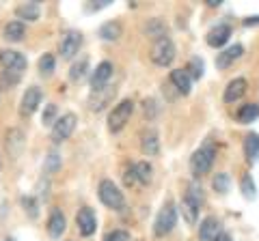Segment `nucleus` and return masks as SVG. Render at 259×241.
Masks as SVG:
<instances>
[{"mask_svg": "<svg viewBox=\"0 0 259 241\" xmlns=\"http://www.w3.org/2000/svg\"><path fill=\"white\" fill-rule=\"evenodd\" d=\"M214 159H216V147L212 142H205L203 147H199L190 157V168H192L194 176L207 174L214 166Z\"/></svg>", "mask_w": 259, "mask_h": 241, "instance_id": "1", "label": "nucleus"}, {"mask_svg": "<svg viewBox=\"0 0 259 241\" xmlns=\"http://www.w3.org/2000/svg\"><path fill=\"white\" fill-rule=\"evenodd\" d=\"M97 196H100V200H102V203L106 205L108 209H115V211H121V209L125 207L123 192H121L110 179L100 181V186H97Z\"/></svg>", "mask_w": 259, "mask_h": 241, "instance_id": "2", "label": "nucleus"}, {"mask_svg": "<svg viewBox=\"0 0 259 241\" xmlns=\"http://www.w3.org/2000/svg\"><path fill=\"white\" fill-rule=\"evenodd\" d=\"M132 112H134V101L132 99H123V101H119L115 108H112V112L108 114V130L112 134H117L121 132L123 127L127 125V120L130 116H132Z\"/></svg>", "mask_w": 259, "mask_h": 241, "instance_id": "3", "label": "nucleus"}, {"mask_svg": "<svg viewBox=\"0 0 259 241\" xmlns=\"http://www.w3.org/2000/svg\"><path fill=\"white\" fill-rule=\"evenodd\" d=\"M149 56H151L153 65H158V67L171 65L173 58H175V43L168 37H162V39H158V41L153 43Z\"/></svg>", "mask_w": 259, "mask_h": 241, "instance_id": "4", "label": "nucleus"}, {"mask_svg": "<svg viewBox=\"0 0 259 241\" xmlns=\"http://www.w3.org/2000/svg\"><path fill=\"white\" fill-rule=\"evenodd\" d=\"M177 224V209L173 203H166L164 207L160 209L158 218H156V224H153V232H156V237H164L168 235Z\"/></svg>", "mask_w": 259, "mask_h": 241, "instance_id": "5", "label": "nucleus"}, {"mask_svg": "<svg viewBox=\"0 0 259 241\" xmlns=\"http://www.w3.org/2000/svg\"><path fill=\"white\" fill-rule=\"evenodd\" d=\"M78 125V116L74 114V112H67V114H63L56 118V123L52 125V142L54 144H61L69 138L71 134H74Z\"/></svg>", "mask_w": 259, "mask_h": 241, "instance_id": "6", "label": "nucleus"}, {"mask_svg": "<svg viewBox=\"0 0 259 241\" xmlns=\"http://www.w3.org/2000/svg\"><path fill=\"white\" fill-rule=\"evenodd\" d=\"M0 65H3L7 71H11V74L20 76L24 69H26V58H24V54L15 52V50H0Z\"/></svg>", "mask_w": 259, "mask_h": 241, "instance_id": "7", "label": "nucleus"}, {"mask_svg": "<svg viewBox=\"0 0 259 241\" xmlns=\"http://www.w3.org/2000/svg\"><path fill=\"white\" fill-rule=\"evenodd\" d=\"M80 45H82V35L78 30H67L63 37H61V43H59V50L63 58H74L78 54Z\"/></svg>", "mask_w": 259, "mask_h": 241, "instance_id": "8", "label": "nucleus"}, {"mask_svg": "<svg viewBox=\"0 0 259 241\" xmlns=\"http://www.w3.org/2000/svg\"><path fill=\"white\" fill-rule=\"evenodd\" d=\"M76 224H78V232L82 237H91L95 228H97V218H95V213H93V209H89V207H82L78 211L76 215Z\"/></svg>", "mask_w": 259, "mask_h": 241, "instance_id": "9", "label": "nucleus"}, {"mask_svg": "<svg viewBox=\"0 0 259 241\" xmlns=\"http://www.w3.org/2000/svg\"><path fill=\"white\" fill-rule=\"evenodd\" d=\"M39 103H41V91H39V86H28L26 93L22 95L20 114L22 116H30L32 112L39 108Z\"/></svg>", "mask_w": 259, "mask_h": 241, "instance_id": "10", "label": "nucleus"}, {"mask_svg": "<svg viewBox=\"0 0 259 241\" xmlns=\"http://www.w3.org/2000/svg\"><path fill=\"white\" fill-rule=\"evenodd\" d=\"M112 71H115V67H112V63H108V61H104L95 67V71L91 74V88L93 91H102L104 86H108V80L112 78Z\"/></svg>", "mask_w": 259, "mask_h": 241, "instance_id": "11", "label": "nucleus"}, {"mask_svg": "<svg viewBox=\"0 0 259 241\" xmlns=\"http://www.w3.org/2000/svg\"><path fill=\"white\" fill-rule=\"evenodd\" d=\"M223 232V224L218 218L209 215L199 224V241H216V237Z\"/></svg>", "mask_w": 259, "mask_h": 241, "instance_id": "12", "label": "nucleus"}, {"mask_svg": "<svg viewBox=\"0 0 259 241\" xmlns=\"http://www.w3.org/2000/svg\"><path fill=\"white\" fill-rule=\"evenodd\" d=\"M242 54H244V47H242L240 43L231 45V47H227V50H223L221 54H216V67H218V69H227V67H231L233 63H236Z\"/></svg>", "mask_w": 259, "mask_h": 241, "instance_id": "13", "label": "nucleus"}, {"mask_svg": "<svg viewBox=\"0 0 259 241\" xmlns=\"http://www.w3.org/2000/svg\"><path fill=\"white\" fill-rule=\"evenodd\" d=\"M112 97H115V88H112V86H104L102 91H93L91 99H89V108L95 110V112H100V110H104L108 106Z\"/></svg>", "mask_w": 259, "mask_h": 241, "instance_id": "14", "label": "nucleus"}, {"mask_svg": "<svg viewBox=\"0 0 259 241\" xmlns=\"http://www.w3.org/2000/svg\"><path fill=\"white\" fill-rule=\"evenodd\" d=\"M231 37V26L229 24H218L216 28H212L207 33V45L212 47H223Z\"/></svg>", "mask_w": 259, "mask_h": 241, "instance_id": "15", "label": "nucleus"}, {"mask_svg": "<svg viewBox=\"0 0 259 241\" xmlns=\"http://www.w3.org/2000/svg\"><path fill=\"white\" fill-rule=\"evenodd\" d=\"M244 93H246V80L244 78H233L225 88L223 99H225V103H233V101H238Z\"/></svg>", "mask_w": 259, "mask_h": 241, "instance_id": "16", "label": "nucleus"}, {"mask_svg": "<svg viewBox=\"0 0 259 241\" xmlns=\"http://www.w3.org/2000/svg\"><path fill=\"white\" fill-rule=\"evenodd\" d=\"M65 226H67V222H65V215L61 209H52L50 218H48V235L59 239L63 232H65Z\"/></svg>", "mask_w": 259, "mask_h": 241, "instance_id": "17", "label": "nucleus"}, {"mask_svg": "<svg viewBox=\"0 0 259 241\" xmlns=\"http://www.w3.org/2000/svg\"><path fill=\"white\" fill-rule=\"evenodd\" d=\"M171 82H173V86H175L182 95H188L190 88H192V80H190V76H188V71H186V69H175V71H171Z\"/></svg>", "mask_w": 259, "mask_h": 241, "instance_id": "18", "label": "nucleus"}, {"mask_svg": "<svg viewBox=\"0 0 259 241\" xmlns=\"http://www.w3.org/2000/svg\"><path fill=\"white\" fill-rule=\"evenodd\" d=\"M143 33L147 35L149 39H162V37H166V24L162 22L160 18H153V20H149L147 24L143 26Z\"/></svg>", "mask_w": 259, "mask_h": 241, "instance_id": "19", "label": "nucleus"}, {"mask_svg": "<svg viewBox=\"0 0 259 241\" xmlns=\"http://www.w3.org/2000/svg\"><path fill=\"white\" fill-rule=\"evenodd\" d=\"M141 149H143V153H145V155H149V157L158 155V153H160V140H158V134H156V132L143 134Z\"/></svg>", "mask_w": 259, "mask_h": 241, "instance_id": "20", "label": "nucleus"}, {"mask_svg": "<svg viewBox=\"0 0 259 241\" xmlns=\"http://www.w3.org/2000/svg\"><path fill=\"white\" fill-rule=\"evenodd\" d=\"M244 155H246V159L250 164L259 159V134L250 132L244 138Z\"/></svg>", "mask_w": 259, "mask_h": 241, "instance_id": "21", "label": "nucleus"}, {"mask_svg": "<svg viewBox=\"0 0 259 241\" xmlns=\"http://www.w3.org/2000/svg\"><path fill=\"white\" fill-rule=\"evenodd\" d=\"M236 118H238V123H242V125L253 123L255 118H259V106L257 103H244V106H240Z\"/></svg>", "mask_w": 259, "mask_h": 241, "instance_id": "22", "label": "nucleus"}, {"mask_svg": "<svg viewBox=\"0 0 259 241\" xmlns=\"http://www.w3.org/2000/svg\"><path fill=\"white\" fill-rule=\"evenodd\" d=\"M121 33H123V28H121V24L117 20L102 24V28H100V37L104 39V41H117V39L121 37Z\"/></svg>", "mask_w": 259, "mask_h": 241, "instance_id": "23", "label": "nucleus"}, {"mask_svg": "<svg viewBox=\"0 0 259 241\" xmlns=\"http://www.w3.org/2000/svg\"><path fill=\"white\" fill-rule=\"evenodd\" d=\"M24 33H26V28H24V24L22 22H9L5 26V30H3V37L7 39V41H22V37H24Z\"/></svg>", "mask_w": 259, "mask_h": 241, "instance_id": "24", "label": "nucleus"}, {"mask_svg": "<svg viewBox=\"0 0 259 241\" xmlns=\"http://www.w3.org/2000/svg\"><path fill=\"white\" fill-rule=\"evenodd\" d=\"M184 198L188 200L190 205H194L197 209H201V207H203V203H205L203 188H201L199 183H190V186H188V192H186V196H184Z\"/></svg>", "mask_w": 259, "mask_h": 241, "instance_id": "25", "label": "nucleus"}, {"mask_svg": "<svg viewBox=\"0 0 259 241\" xmlns=\"http://www.w3.org/2000/svg\"><path fill=\"white\" fill-rule=\"evenodd\" d=\"M15 15L20 20H26V22H37L39 20V5L37 3H26V5H20L15 9Z\"/></svg>", "mask_w": 259, "mask_h": 241, "instance_id": "26", "label": "nucleus"}, {"mask_svg": "<svg viewBox=\"0 0 259 241\" xmlns=\"http://www.w3.org/2000/svg\"><path fill=\"white\" fill-rule=\"evenodd\" d=\"M22 147H24V136H22V132L11 130L9 134H7V149H9V153L18 157Z\"/></svg>", "mask_w": 259, "mask_h": 241, "instance_id": "27", "label": "nucleus"}, {"mask_svg": "<svg viewBox=\"0 0 259 241\" xmlns=\"http://www.w3.org/2000/svg\"><path fill=\"white\" fill-rule=\"evenodd\" d=\"M134 172H136V181L143 183V186L151 183V176H153V168H151V164H147V162L134 164Z\"/></svg>", "mask_w": 259, "mask_h": 241, "instance_id": "28", "label": "nucleus"}, {"mask_svg": "<svg viewBox=\"0 0 259 241\" xmlns=\"http://www.w3.org/2000/svg\"><path fill=\"white\" fill-rule=\"evenodd\" d=\"M240 190H242V194H244L246 200H255L257 198V188H255V181H253V176H250V174L242 176Z\"/></svg>", "mask_w": 259, "mask_h": 241, "instance_id": "29", "label": "nucleus"}, {"mask_svg": "<svg viewBox=\"0 0 259 241\" xmlns=\"http://www.w3.org/2000/svg\"><path fill=\"white\" fill-rule=\"evenodd\" d=\"M229 186H231V179L227 172H218L212 179V188L218 192V194H227V192H229Z\"/></svg>", "mask_w": 259, "mask_h": 241, "instance_id": "30", "label": "nucleus"}, {"mask_svg": "<svg viewBox=\"0 0 259 241\" xmlns=\"http://www.w3.org/2000/svg\"><path fill=\"white\" fill-rule=\"evenodd\" d=\"M20 203H22V207H24V211L28 213L30 220H37V218H39V203H37V200L32 198V196H22Z\"/></svg>", "mask_w": 259, "mask_h": 241, "instance_id": "31", "label": "nucleus"}, {"mask_svg": "<svg viewBox=\"0 0 259 241\" xmlns=\"http://www.w3.org/2000/svg\"><path fill=\"white\" fill-rule=\"evenodd\" d=\"M182 215H184V220L188 222V224H197V218H199V209L194 207V205H190L188 200H182Z\"/></svg>", "mask_w": 259, "mask_h": 241, "instance_id": "32", "label": "nucleus"}, {"mask_svg": "<svg viewBox=\"0 0 259 241\" xmlns=\"http://www.w3.org/2000/svg\"><path fill=\"white\" fill-rule=\"evenodd\" d=\"M87 69H89V61L84 58H80L78 63H74V65H71V71H69V78L74 80V82H78V80H82L84 78V74H87Z\"/></svg>", "mask_w": 259, "mask_h": 241, "instance_id": "33", "label": "nucleus"}, {"mask_svg": "<svg viewBox=\"0 0 259 241\" xmlns=\"http://www.w3.org/2000/svg\"><path fill=\"white\" fill-rule=\"evenodd\" d=\"M61 168V155L56 153V151H50L48 153V157H46V164H44V170L48 172V174H54L56 170Z\"/></svg>", "mask_w": 259, "mask_h": 241, "instance_id": "34", "label": "nucleus"}, {"mask_svg": "<svg viewBox=\"0 0 259 241\" xmlns=\"http://www.w3.org/2000/svg\"><path fill=\"white\" fill-rule=\"evenodd\" d=\"M186 71H188L190 80L192 78L194 80H201V78H203V61H201V58H192L188 63V67H186Z\"/></svg>", "mask_w": 259, "mask_h": 241, "instance_id": "35", "label": "nucleus"}, {"mask_svg": "<svg viewBox=\"0 0 259 241\" xmlns=\"http://www.w3.org/2000/svg\"><path fill=\"white\" fill-rule=\"evenodd\" d=\"M54 56L52 54H44L41 58H39V74L41 76H50L52 71H54Z\"/></svg>", "mask_w": 259, "mask_h": 241, "instance_id": "36", "label": "nucleus"}, {"mask_svg": "<svg viewBox=\"0 0 259 241\" xmlns=\"http://www.w3.org/2000/svg\"><path fill=\"white\" fill-rule=\"evenodd\" d=\"M41 123L44 125H54L56 123V106H54V103H48V106H46L44 116H41Z\"/></svg>", "mask_w": 259, "mask_h": 241, "instance_id": "37", "label": "nucleus"}, {"mask_svg": "<svg viewBox=\"0 0 259 241\" xmlns=\"http://www.w3.org/2000/svg\"><path fill=\"white\" fill-rule=\"evenodd\" d=\"M106 241H130V232L125 230H112L106 237Z\"/></svg>", "mask_w": 259, "mask_h": 241, "instance_id": "38", "label": "nucleus"}, {"mask_svg": "<svg viewBox=\"0 0 259 241\" xmlns=\"http://www.w3.org/2000/svg\"><path fill=\"white\" fill-rule=\"evenodd\" d=\"M123 181H125V186H134L136 183V172H134V166H130L125 174H123Z\"/></svg>", "mask_w": 259, "mask_h": 241, "instance_id": "39", "label": "nucleus"}, {"mask_svg": "<svg viewBox=\"0 0 259 241\" xmlns=\"http://www.w3.org/2000/svg\"><path fill=\"white\" fill-rule=\"evenodd\" d=\"M257 24H259V15H253V18L244 20V26H257Z\"/></svg>", "mask_w": 259, "mask_h": 241, "instance_id": "40", "label": "nucleus"}, {"mask_svg": "<svg viewBox=\"0 0 259 241\" xmlns=\"http://www.w3.org/2000/svg\"><path fill=\"white\" fill-rule=\"evenodd\" d=\"M216 241H233V239L229 237V232H225V230H223V232H221V235H218V237H216Z\"/></svg>", "mask_w": 259, "mask_h": 241, "instance_id": "41", "label": "nucleus"}, {"mask_svg": "<svg viewBox=\"0 0 259 241\" xmlns=\"http://www.w3.org/2000/svg\"><path fill=\"white\" fill-rule=\"evenodd\" d=\"M221 3H223V0H205V5H207V7H218Z\"/></svg>", "mask_w": 259, "mask_h": 241, "instance_id": "42", "label": "nucleus"}, {"mask_svg": "<svg viewBox=\"0 0 259 241\" xmlns=\"http://www.w3.org/2000/svg\"><path fill=\"white\" fill-rule=\"evenodd\" d=\"M5 241H15V239H13V237H7V239H5Z\"/></svg>", "mask_w": 259, "mask_h": 241, "instance_id": "43", "label": "nucleus"}]
</instances>
